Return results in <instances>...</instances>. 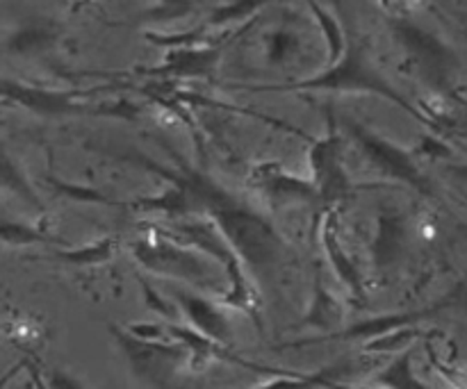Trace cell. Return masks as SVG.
<instances>
[{
  "mask_svg": "<svg viewBox=\"0 0 467 389\" xmlns=\"http://www.w3.org/2000/svg\"><path fill=\"white\" fill-rule=\"evenodd\" d=\"M347 319V303L337 299L322 281V271L315 269L313 294H310V308L304 317L295 323V328H313V331L337 333Z\"/></svg>",
  "mask_w": 467,
  "mask_h": 389,
  "instance_id": "obj_15",
  "label": "cell"
},
{
  "mask_svg": "<svg viewBox=\"0 0 467 389\" xmlns=\"http://www.w3.org/2000/svg\"><path fill=\"white\" fill-rule=\"evenodd\" d=\"M431 310H415V312H392V314H379V317L360 322L356 326L345 328V331L331 333V335L322 337H306L299 342H287L281 349H296V346H308V344H322V342H336V340H372V337L390 333L400 326H409V323H418L429 319Z\"/></svg>",
  "mask_w": 467,
  "mask_h": 389,
  "instance_id": "obj_14",
  "label": "cell"
},
{
  "mask_svg": "<svg viewBox=\"0 0 467 389\" xmlns=\"http://www.w3.org/2000/svg\"><path fill=\"white\" fill-rule=\"evenodd\" d=\"M3 244L7 249H26V246L35 244H57L55 237H50L44 230V226H30V223L9 221L7 217L3 219Z\"/></svg>",
  "mask_w": 467,
  "mask_h": 389,
  "instance_id": "obj_24",
  "label": "cell"
},
{
  "mask_svg": "<svg viewBox=\"0 0 467 389\" xmlns=\"http://www.w3.org/2000/svg\"><path fill=\"white\" fill-rule=\"evenodd\" d=\"M205 217L219 228L228 244L244 260L246 267L263 271V269L274 267V262H278L285 253V241L278 235L276 228L258 212L242 205L233 194L210 208Z\"/></svg>",
  "mask_w": 467,
  "mask_h": 389,
  "instance_id": "obj_2",
  "label": "cell"
},
{
  "mask_svg": "<svg viewBox=\"0 0 467 389\" xmlns=\"http://www.w3.org/2000/svg\"><path fill=\"white\" fill-rule=\"evenodd\" d=\"M249 182L269 200L272 208H285L292 203H313L319 191L310 178L287 173L278 162H260L251 169Z\"/></svg>",
  "mask_w": 467,
  "mask_h": 389,
  "instance_id": "obj_10",
  "label": "cell"
},
{
  "mask_svg": "<svg viewBox=\"0 0 467 389\" xmlns=\"http://www.w3.org/2000/svg\"><path fill=\"white\" fill-rule=\"evenodd\" d=\"M237 89H249V91H347V94H369L379 96V98L390 100L400 109H404L409 117L415 121L424 123L438 132L436 121L429 117L427 109L418 107L410 100H406L404 94L395 89L388 82V77L379 71L369 59L368 48H363L360 41H351L347 53L337 59L336 64H327L319 73L315 76L304 77L296 82H285V85H231Z\"/></svg>",
  "mask_w": 467,
  "mask_h": 389,
  "instance_id": "obj_1",
  "label": "cell"
},
{
  "mask_svg": "<svg viewBox=\"0 0 467 389\" xmlns=\"http://www.w3.org/2000/svg\"><path fill=\"white\" fill-rule=\"evenodd\" d=\"M103 91H59V89H44V87H32L26 82L5 80L3 82V96L7 103H16L21 107L30 109V112L39 114L46 118H64V117H78V114H94V107L85 105L87 96H94Z\"/></svg>",
  "mask_w": 467,
  "mask_h": 389,
  "instance_id": "obj_8",
  "label": "cell"
},
{
  "mask_svg": "<svg viewBox=\"0 0 467 389\" xmlns=\"http://www.w3.org/2000/svg\"><path fill=\"white\" fill-rule=\"evenodd\" d=\"M347 128H349V135L354 137L358 148L363 150V155L372 162L377 171H381L383 176L400 182V185L413 187L422 194H431V185H429L427 176L420 171L413 150L401 148L395 141L386 139V137L377 135V132L368 130L358 123H349Z\"/></svg>",
  "mask_w": 467,
  "mask_h": 389,
  "instance_id": "obj_6",
  "label": "cell"
},
{
  "mask_svg": "<svg viewBox=\"0 0 467 389\" xmlns=\"http://www.w3.org/2000/svg\"><path fill=\"white\" fill-rule=\"evenodd\" d=\"M196 12V0H149L140 14L141 23L149 26H167V23L182 21Z\"/></svg>",
  "mask_w": 467,
  "mask_h": 389,
  "instance_id": "obj_22",
  "label": "cell"
},
{
  "mask_svg": "<svg viewBox=\"0 0 467 389\" xmlns=\"http://www.w3.org/2000/svg\"><path fill=\"white\" fill-rule=\"evenodd\" d=\"M173 301H176L178 310L182 317L187 319L192 328H196L203 335L213 337L219 344L228 346L233 342V328L228 317L223 314L222 303L219 301L208 299L203 294H196L190 290H173Z\"/></svg>",
  "mask_w": 467,
  "mask_h": 389,
  "instance_id": "obj_11",
  "label": "cell"
},
{
  "mask_svg": "<svg viewBox=\"0 0 467 389\" xmlns=\"http://www.w3.org/2000/svg\"><path fill=\"white\" fill-rule=\"evenodd\" d=\"M109 333L121 349L132 378L141 385H169L181 367H187V349L181 342L144 340L132 335L126 326H109Z\"/></svg>",
  "mask_w": 467,
  "mask_h": 389,
  "instance_id": "obj_5",
  "label": "cell"
},
{
  "mask_svg": "<svg viewBox=\"0 0 467 389\" xmlns=\"http://www.w3.org/2000/svg\"><path fill=\"white\" fill-rule=\"evenodd\" d=\"M415 158H422V159H447L451 158V148L447 146V141L442 137L436 135H427L418 146L413 148Z\"/></svg>",
  "mask_w": 467,
  "mask_h": 389,
  "instance_id": "obj_28",
  "label": "cell"
},
{
  "mask_svg": "<svg viewBox=\"0 0 467 389\" xmlns=\"http://www.w3.org/2000/svg\"><path fill=\"white\" fill-rule=\"evenodd\" d=\"M226 44H192L164 48L160 64L149 68H137L144 77H164V80H208L214 76Z\"/></svg>",
  "mask_w": 467,
  "mask_h": 389,
  "instance_id": "obj_9",
  "label": "cell"
},
{
  "mask_svg": "<svg viewBox=\"0 0 467 389\" xmlns=\"http://www.w3.org/2000/svg\"><path fill=\"white\" fill-rule=\"evenodd\" d=\"M272 3L276 0H228V3L213 7L203 26L213 32H228V35L237 36Z\"/></svg>",
  "mask_w": 467,
  "mask_h": 389,
  "instance_id": "obj_17",
  "label": "cell"
},
{
  "mask_svg": "<svg viewBox=\"0 0 467 389\" xmlns=\"http://www.w3.org/2000/svg\"><path fill=\"white\" fill-rule=\"evenodd\" d=\"M119 251L117 237H100L91 244L80 246V249H59L53 253V260H59L68 267H100V264L112 262Z\"/></svg>",
  "mask_w": 467,
  "mask_h": 389,
  "instance_id": "obj_19",
  "label": "cell"
},
{
  "mask_svg": "<svg viewBox=\"0 0 467 389\" xmlns=\"http://www.w3.org/2000/svg\"><path fill=\"white\" fill-rule=\"evenodd\" d=\"M442 305H459V308L467 310V281L463 282V285L456 287L454 294L450 296V301H445Z\"/></svg>",
  "mask_w": 467,
  "mask_h": 389,
  "instance_id": "obj_30",
  "label": "cell"
},
{
  "mask_svg": "<svg viewBox=\"0 0 467 389\" xmlns=\"http://www.w3.org/2000/svg\"><path fill=\"white\" fill-rule=\"evenodd\" d=\"M459 132H461V137H463V139L467 141V121L463 123V126H461V130H459Z\"/></svg>",
  "mask_w": 467,
  "mask_h": 389,
  "instance_id": "obj_31",
  "label": "cell"
},
{
  "mask_svg": "<svg viewBox=\"0 0 467 389\" xmlns=\"http://www.w3.org/2000/svg\"><path fill=\"white\" fill-rule=\"evenodd\" d=\"M132 255L146 271L173 281H185L192 287H213L217 281L214 276L217 260L213 255L162 230H153L149 237L137 240L132 244Z\"/></svg>",
  "mask_w": 467,
  "mask_h": 389,
  "instance_id": "obj_3",
  "label": "cell"
},
{
  "mask_svg": "<svg viewBox=\"0 0 467 389\" xmlns=\"http://www.w3.org/2000/svg\"><path fill=\"white\" fill-rule=\"evenodd\" d=\"M140 287H141V294H144L146 299V308L150 310V312L160 314L162 319H167V322H181V310H178V305L173 308V305H169L167 301L160 296V292H155L153 287L149 285V282L144 281V278H140Z\"/></svg>",
  "mask_w": 467,
  "mask_h": 389,
  "instance_id": "obj_27",
  "label": "cell"
},
{
  "mask_svg": "<svg viewBox=\"0 0 467 389\" xmlns=\"http://www.w3.org/2000/svg\"><path fill=\"white\" fill-rule=\"evenodd\" d=\"M308 9L313 12L315 21H317L319 32H322V39L327 44V64H336L342 55L349 48V35L345 32L340 18L331 12L324 3L319 0H306Z\"/></svg>",
  "mask_w": 467,
  "mask_h": 389,
  "instance_id": "obj_18",
  "label": "cell"
},
{
  "mask_svg": "<svg viewBox=\"0 0 467 389\" xmlns=\"http://www.w3.org/2000/svg\"><path fill=\"white\" fill-rule=\"evenodd\" d=\"M62 39V26L53 18L27 16L5 32V53L35 57L53 50Z\"/></svg>",
  "mask_w": 467,
  "mask_h": 389,
  "instance_id": "obj_13",
  "label": "cell"
},
{
  "mask_svg": "<svg viewBox=\"0 0 467 389\" xmlns=\"http://www.w3.org/2000/svg\"><path fill=\"white\" fill-rule=\"evenodd\" d=\"M319 240H322L324 253H327L328 264L333 267L336 276L340 278L342 285L351 292L358 303H363L365 299V281L363 273H360L358 264L351 260V255L347 253L345 246L340 241V212L336 210V205H331L327 214H324L322 223H319Z\"/></svg>",
  "mask_w": 467,
  "mask_h": 389,
  "instance_id": "obj_12",
  "label": "cell"
},
{
  "mask_svg": "<svg viewBox=\"0 0 467 389\" xmlns=\"http://www.w3.org/2000/svg\"><path fill=\"white\" fill-rule=\"evenodd\" d=\"M265 44V59L272 67H283V64L292 62L301 55V39L295 30L285 26L274 27L272 32H267L263 39Z\"/></svg>",
  "mask_w": 467,
  "mask_h": 389,
  "instance_id": "obj_21",
  "label": "cell"
},
{
  "mask_svg": "<svg viewBox=\"0 0 467 389\" xmlns=\"http://www.w3.org/2000/svg\"><path fill=\"white\" fill-rule=\"evenodd\" d=\"M427 333L422 328H418L415 323L409 326H400L390 333H383V335L372 337V340L363 342V353L365 355H400L406 349L413 346V342L422 340Z\"/></svg>",
  "mask_w": 467,
  "mask_h": 389,
  "instance_id": "obj_20",
  "label": "cell"
},
{
  "mask_svg": "<svg viewBox=\"0 0 467 389\" xmlns=\"http://www.w3.org/2000/svg\"><path fill=\"white\" fill-rule=\"evenodd\" d=\"M406 240L404 217L395 210H386L377 217V235L372 240V264L377 269H388L401 255Z\"/></svg>",
  "mask_w": 467,
  "mask_h": 389,
  "instance_id": "obj_16",
  "label": "cell"
},
{
  "mask_svg": "<svg viewBox=\"0 0 467 389\" xmlns=\"http://www.w3.org/2000/svg\"><path fill=\"white\" fill-rule=\"evenodd\" d=\"M68 3H76V0H68Z\"/></svg>",
  "mask_w": 467,
  "mask_h": 389,
  "instance_id": "obj_32",
  "label": "cell"
},
{
  "mask_svg": "<svg viewBox=\"0 0 467 389\" xmlns=\"http://www.w3.org/2000/svg\"><path fill=\"white\" fill-rule=\"evenodd\" d=\"M372 385L406 389V387H422L424 383L415 376L413 372V349H406L404 353L397 355L381 374L372 381Z\"/></svg>",
  "mask_w": 467,
  "mask_h": 389,
  "instance_id": "obj_23",
  "label": "cell"
},
{
  "mask_svg": "<svg viewBox=\"0 0 467 389\" xmlns=\"http://www.w3.org/2000/svg\"><path fill=\"white\" fill-rule=\"evenodd\" d=\"M310 180L319 191V199L327 203H337L347 199L354 189L342 164V137L333 112H328V128L319 139L310 141L308 148Z\"/></svg>",
  "mask_w": 467,
  "mask_h": 389,
  "instance_id": "obj_7",
  "label": "cell"
},
{
  "mask_svg": "<svg viewBox=\"0 0 467 389\" xmlns=\"http://www.w3.org/2000/svg\"><path fill=\"white\" fill-rule=\"evenodd\" d=\"M53 189H57L59 194H64L67 199L78 200V203H91V205H112L114 200L109 196H105L103 191L94 189V187H82V185H71V182H62L57 178H46Z\"/></svg>",
  "mask_w": 467,
  "mask_h": 389,
  "instance_id": "obj_26",
  "label": "cell"
},
{
  "mask_svg": "<svg viewBox=\"0 0 467 389\" xmlns=\"http://www.w3.org/2000/svg\"><path fill=\"white\" fill-rule=\"evenodd\" d=\"M390 30L410 68L436 87L450 85L459 68V55L438 32L418 26L409 16L392 18Z\"/></svg>",
  "mask_w": 467,
  "mask_h": 389,
  "instance_id": "obj_4",
  "label": "cell"
},
{
  "mask_svg": "<svg viewBox=\"0 0 467 389\" xmlns=\"http://www.w3.org/2000/svg\"><path fill=\"white\" fill-rule=\"evenodd\" d=\"M3 189L16 196V199L30 203L32 208L44 210V205H41V199L36 196V191L32 189L30 182H27L26 173L18 169V164L14 162L12 155H9V153L3 155Z\"/></svg>",
  "mask_w": 467,
  "mask_h": 389,
  "instance_id": "obj_25",
  "label": "cell"
},
{
  "mask_svg": "<svg viewBox=\"0 0 467 389\" xmlns=\"http://www.w3.org/2000/svg\"><path fill=\"white\" fill-rule=\"evenodd\" d=\"M379 3L395 16H409V12H413L422 0H379Z\"/></svg>",
  "mask_w": 467,
  "mask_h": 389,
  "instance_id": "obj_29",
  "label": "cell"
}]
</instances>
